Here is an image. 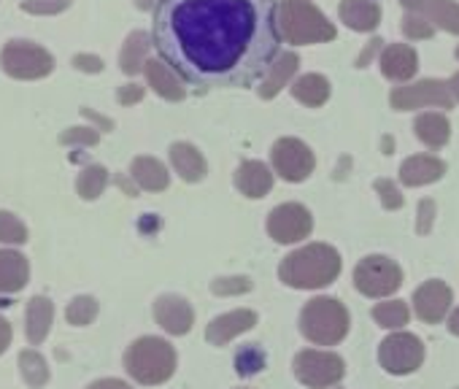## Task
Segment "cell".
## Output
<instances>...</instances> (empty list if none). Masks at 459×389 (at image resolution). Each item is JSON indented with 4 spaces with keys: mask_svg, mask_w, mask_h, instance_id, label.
Returning <instances> with one entry per match:
<instances>
[{
    "mask_svg": "<svg viewBox=\"0 0 459 389\" xmlns=\"http://www.w3.org/2000/svg\"><path fill=\"white\" fill-rule=\"evenodd\" d=\"M152 41L189 84L252 87L281 52L273 0H160Z\"/></svg>",
    "mask_w": 459,
    "mask_h": 389,
    "instance_id": "cell-1",
    "label": "cell"
},
{
    "mask_svg": "<svg viewBox=\"0 0 459 389\" xmlns=\"http://www.w3.org/2000/svg\"><path fill=\"white\" fill-rule=\"evenodd\" d=\"M341 276V255L330 244H308L284 257L279 279L292 290H319Z\"/></svg>",
    "mask_w": 459,
    "mask_h": 389,
    "instance_id": "cell-2",
    "label": "cell"
},
{
    "mask_svg": "<svg viewBox=\"0 0 459 389\" xmlns=\"http://www.w3.org/2000/svg\"><path fill=\"white\" fill-rule=\"evenodd\" d=\"M125 370L146 386L165 384L176 373V349L165 338L143 335L130 343L125 354Z\"/></svg>",
    "mask_w": 459,
    "mask_h": 389,
    "instance_id": "cell-3",
    "label": "cell"
},
{
    "mask_svg": "<svg viewBox=\"0 0 459 389\" xmlns=\"http://www.w3.org/2000/svg\"><path fill=\"white\" fill-rule=\"evenodd\" d=\"M279 30L295 44H322L335 39V25L311 4V0H284L279 6Z\"/></svg>",
    "mask_w": 459,
    "mask_h": 389,
    "instance_id": "cell-4",
    "label": "cell"
},
{
    "mask_svg": "<svg viewBox=\"0 0 459 389\" xmlns=\"http://www.w3.org/2000/svg\"><path fill=\"white\" fill-rule=\"evenodd\" d=\"M349 311L335 298H314L300 311V333L316 346H335L349 335Z\"/></svg>",
    "mask_w": 459,
    "mask_h": 389,
    "instance_id": "cell-5",
    "label": "cell"
},
{
    "mask_svg": "<svg viewBox=\"0 0 459 389\" xmlns=\"http://www.w3.org/2000/svg\"><path fill=\"white\" fill-rule=\"evenodd\" d=\"M0 65L12 79L33 82L55 71V57L33 41H9L0 52Z\"/></svg>",
    "mask_w": 459,
    "mask_h": 389,
    "instance_id": "cell-6",
    "label": "cell"
},
{
    "mask_svg": "<svg viewBox=\"0 0 459 389\" xmlns=\"http://www.w3.org/2000/svg\"><path fill=\"white\" fill-rule=\"evenodd\" d=\"M354 287L368 298H389L403 287V271L384 255H370L354 268Z\"/></svg>",
    "mask_w": 459,
    "mask_h": 389,
    "instance_id": "cell-7",
    "label": "cell"
},
{
    "mask_svg": "<svg viewBox=\"0 0 459 389\" xmlns=\"http://www.w3.org/2000/svg\"><path fill=\"white\" fill-rule=\"evenodd\" d=\"M343 373H346V362L333 351L306 349L295 357V376L308 389H330L343 378Z\"/></svg>",
    "mask_w": 459,
    "mask_h": 389,
    "instance_id": "cell-8",
    "label": "cell"
},
{
    "mask_svg": "<svg viewBox=\"0 0 459 389\" xmlns=\"http://www.w3.org/2000/svg\"><path fill=\"white\" fill-rule=\"evenodd\" d=\"M378 362L392 376H408L424 362V343L413 333H392L378 346Z\"/></svg>",
    "mask_w": 459,
    "mask_h": 389,
    "instance_id": "cell-9",
    "label": "cell"
},
{
    "mask_svg": "<svg viewBox=\"0 0 459 389\" xmlns=\"http://www.w3.org/2000/svg\"><path fill=\"white\" fill-rule=\"evenodd\" d=\"M271 162H273V170L284 181H295V184L306 181L314 173V168H316L314 151L300 138H279L273 143Z\"/></svg>",
    "mask_w": 459,
    "mask_h": 389,
    "instance_id": "cell-10",
    "label": "cell"
},
{
    "mask_svg": "<svg viewBox=\"0 0 459 389\" xmlns=\"http://www.w3.org/2000/svg\"><path fill=\"white\" fill-rule=\"evenodd\" d=\"M389 103H392L394 111H413V108H424V106L451 108L454 106V95H451V87L446 82L424 79V82H416L411 87L392 90Z\"/></svg>",
    "mask_w": 459,
    "mask_h": 389,
    "instance_id": "cell-11",
    "label": "cell"
},
{
    "mask_svg": "<svg viewBox=\"0 0 459 389\" xmlns=\"http://www.w3.org/2000/svg\"><path fill=\"white\" fill-rule=\"evenodd\" d=\"M314 230V217L300 203L276 206L268 217V233L276 244H298L308 238Z\"/></svg>",
    "mask_w": 459,
    "mask_h": 389,
    "instance_id": "cell-12",
    "label": "cell"
},
{
    "mask_svg": "<svg viewBox=\"0 0 459 389\" xmlns=\"http://www.w3.org/2000/svg\"><path fill=\"white\" fill-rule=\"evenodd\" d=\"M451 308V290L446 281H424L416 292H413V311L421 322L427 324H437L446 319Z\"/></svg>",
    "mask_w": 459,
    "mask_h": 389,
    "instance_id": "cell-13",
    "label": "cell"
},
{
    "mask_svg": "<svg viewBox=\"0 0 459 389\" xmlns=\"http://www.w3.org/2000/svg\"><path fill=\"white\" fill-rule=\"evenodd\" d=\"M154 319L157 324L170 333V335H186L195 324V311L192 306L178 298V295H162L154 303Z\"/></svg>",
    "mask_w": 459,
    "mask_h": 389,
    "instance_id": "cell-14",
    "label": "cell"
},
{
    "mask_svg": "<svg viewBox=\"0 0 459 389\" xmlns=\"http://www.w3.org/2000/svg\"><path fill=\"white\" fill-rule=\"evenodd\" d=\"M400 4L411 14L424 17L429 25H437L446 33L459 36V4H454V0H400Z\"/></svg>",
    "mask_w": 459,
    "mask_h": 389,
    "instance_id": "cell-15",
    "label": "cell"
},
{
    "mask_svg": "<svg viewBox=\"0 0 459 389\" xmlns=\"http://www.w3.org/2000/svg\"><path fill=\"white\" fill-rule=\"evenodd\" d=\"M255 324H257V314H255V311H249V308L230 311V314L216 316V319L208 324L205 338H208V343H213V346H224V343L233 341L236 335L252 330Z\"/></svg>",
    "mask_w": 459,
    "mask_h": 389,
    "instance_id": "cell-16",
    "label": "cell"
},
{
    "mask_svg": "<svg viewBox=\"0 0 459 389\" xmlns=\"http://www.w3.org/2000/svg\"><path fill=\"white\" fill-rule=\"evenodd\" d=\"M419 71V57L408 44H389L381 52V73L389 82H408Z\"/></svg>",
    "mask_w": 459,
    "mask_h": 389,
    "instance_id": "cell-17",
    "label": "cell"
},
{
    "mask_svg": "<svg viewBox=\"0 0 459 389\" xmlns=\"http://www.w3.org/2000/svg\"><path fill=\"white\" fill-rule=\"evenodd\" d=\"M236 186L241 189V194H247V198H252V201L265 198V194L273 189V173L265 162L247 160L236 170Z\"/></svg>",
    "mask_w": 459,
    "mask_h": 389,
    "instance_id": "cell-18",
    "label": "cell"
},
{
    "mask_svg": "<svg viewBox=\"0 0 459 389\" xmlns=\"http://www.w3.org/2000/svg\"><path fill=\"white\" fill-rule=\"evenodd\" d=\"M28 257L14 249H0V295H14L28 287Z\"/></svg>",
    "mask_w": 459,
    "mask_h": 389,
    "instance_id": "cell-19",
    "label": "cell"
},
{
    "mask_svg": "<svg viewBox=\"0 0 459 389\" xmlns=\"http://www.w3.org/2000/svg\"><path fill=\"white\" fill-rule=\"evenodd\" d=\"M446 162L432 154H413L400 165V181L408 186H424L437 178H443Z\"/></svg>",
    "mask_w": 459,
    "mask_h": 389,
    "instance_id": "cell-20",
    "label": "cell"
},
{
    "mask_svg": "<svg viewBox=\"0 0 459 389\" xmlns=\"http://www.w3.org/2000/svg\"><path fill=\"white\" fill-rule=\"evenodd\" d=\"M338 14L357 33H370L381 22V9L376 0H343Z\"/></svg>",
    "mask_w": 459,
    "mask_h": 389,
    "instance_id": "cell-21",
    "label": "cell"
},
{
    "mask_svg": "<svg viewBox=\"0 0 459 389\" xmlns=\"http://www.w3.org/2000/svg\"><path fill=\"white\" fill-rule=\"evenodd\" d=\"M146 79H149V87L160 95V98H165V100H184L186 98V90H184V84L178 82V76H176V71L170 68V65H165L162 60H146Z\"/></svg>",
    "mask_w": 459,
    "mask_h": 389,
    "instance_id": "cell-22",
    "label": "cell"
},
{
    "mask_svg": "<svg viewBox=\"0 0 459 389\" xmlns=\"http://www.w3.org/2000/svg\"><path fill=\"white\" fill-rule=\"evenodd\" d=\"M170 162H173L176 173H178L184 181H189V184L203 181L205 173H208L205 157H203L192 143H184V141H178V143L170 146Z\"/></svg>",
    "mask_w": 459,
    "mask_h": 389,
    "instance_id": "cell-23",
    "label": "cell"
},
{
    "mask_svg": "<svg viewBox=\"0 0 459 389\" xmlns=\"http://www.w3.org/2000/svg\"><path fill=\"white\" fill-rule=\"evenodd\" d=\"M413 130H416V138L429 149H440L451 138V125H448L446 114H437V111H427V114L416 117Z\"/></svg>",
    "mask_w": 459,
    "mask_h": 389,
    "instance_id": "cell-24",
    "label": "cell"
},
{
    "mask_svg": "<svg viewBox=\"0 0 459 389\" xmlns=\"http://www.w3.org/2000/svg\"><path fill=\"white\" fill-rule=\"evenodd\" d=\"M130 176L146 192H162L170 184V176H168L165 165L160 160H154V157H135L133 165H130Z\"/></svg>",
    "mask_w": 459,
    "mask_h": 389,
    "instance_id": "cell-25",
    "label": "cell"
},
{
    "mask_svg": "<svg viewBox=\"0 0 459 389\" xmlns=\"http://www.w3.org/2000/svg\"><path fill=\"white\" fill-rule=\"evenodd\" d=\"M52 319H55V306L49 298L39 295L28 303V341L33 346L47 341V335L52 330Z\"/></svg>",
    "mask_w": 459,
    "mask_h": 389,
    "instance_id": "cell-26",
    "label": "cell"
},
{
    "mask_svg": "<svg viewBox=\"0 0 459 389\" xmlns=\"http://www.w3.org/2000/svg\"><path fill=\"white\" fill-rule=\"evenodd\" d=\"M298 65H300V57H298L295 52L279 55V60L271 65V71H268V76H265V82H263V87H260V98H265V100L276 98V95L281 92V87L295 76Z\"/></svg>",
    "mask_w": 459,
    "mask_h": 389,
    "instance_id": "cell-27",
    "label": "cell"
},
{
    "mask_svg": "<svg viewBox=\"0 0 459 389\" xmlns=\"http://www.w3.org/2000/svg\"><path fill=\"white\" fill-rule=\"evenodd\" d=\"M149 41L152 39L146 33H141V30L127 36V41L122 47V55H119V65H122V71L127 76H135V73H141L146 68V55H149V47H152Z\"/></svg>",
    "mask_w": 459,
    "mask_h": 389,
    "instance_id": "cell-28",
    "label": "cell"
},
{
    "mask_svg": "<svg viewBox=\"0 0 459 389\" xmlns=\"http://www.w3.org/2000/svg\"><path fill=\"white\" fill-rule=\"evenodd\" d=\"M292 98L300 100V103H306V106H311V108H316V106L327 103V98H330V82L322 73H306V76H300L292 84Z\"/></svg>",
    "mask_w": 459,
    "mask_h": 389,
    "instance_id": "cell-29",
    "label": "cell"
},
{
    "mask_svg": "<svg viewBox=\"0 0 459 389\" xmlns=\"http://www.w3.org/2000/svg\"><path fill=\"white\" fill-rule=\"evenodd\" d=\"M106 184H108V170L103 165H90V168L82 170V176L76 181V189H79V194L84 201H95L103 194Z\"/></svg>",
    "mask_w": 459,
    "mask_h": 389,
    "instance_id": "cell-30",
    "label": "cell"
},
{
    "mask_svg": "<svg viewBox=\"0 0 459 389\" xmlns=\"http://www.w3.org/2000/svg\"><path fill=\"white\" fill-rule=\"evenodd\" d=\"M408 316H411V311L403 300H386L373 308V319L386 330H397V327L408 324Z\"/></svg>",
    "mask_w": 459,
    "mask_h": 389,
    "instance_id": "cell-31",
    "label": "cell"
},
{
    "mask_svg": "<svg viewBox=\"0 0 459 389\" xmlns=\"http://www.w3.org/2000/svg\"><path fill=\"white\" fill-rule=\"evenodd\" d=\"M20 367H22V376L30 386H44L49 381V367H47V359L36 351V349H28L20 354Z\"/></svg>",
    "mask_w": 459,
    "mask_h": 389,
    "instance_id": "cell-32",
    "label": "cell"
},
{
    "mask_svg": "<svg viewBox=\"0 0 459 389\" xmlns=\"http://www.w3.org/2000/svg\"><path fill=\"white\" fill-rule=\"evenodd\" d=\"M98 316V300L90 298V295H82V298H74L65 308V319L76 327H84V324H92Z\"/></svg>",
    "mask_w": 459,
    "mask_h": 389,
    "instance_id": "cell-33",
    "label": "cell"
},
{
    "mask_svg": "<svg viewBox=\"0 0 459 389\" xmlns=\"http://www.w3.org/2000/svg\"><path fill=\"white\" fill-rule=\"evenodd\" d=\"M265 367V351L257 346V343H249V346H244L241 351H238V357H236V370L241 373V376H255V373H260Z\"/></svg>",
    "mask_w": 459,
    "mask_h": 389,
    "instance_id": "cell-34",
    "label": "cell"
},
{
    "mask_svg": "<svg viewBox=\"0 0 459 389\" xmlns=\"http://www.w3.org/2000/svg\"><path fill=\"white\" fill-rule=\"evenodd\" d=\"M0 241L4 244H25L28 241V228L12 212H0Z\"/></svg>",
    "mask_w": 459,
    "mask_h": 389,
    "instance_id": "cell-35",
    "label": "cell"
},
{
    "mask_svg": "<svg viewBox=\"0 0 459 389\" xmlns=\"http://www.w3.org/2000/svg\"><path fill=\"white\" fill-rule=\"evenodd\" d=\"M74 0H22V9L28 14H39V17H52V14H63Z\"/></svg>",
    "mask_w": 459,
    "mask_h": 389,
    "instance_id": "cell-36",
    "label": "cell"
},
{
    "mask_svg": "<svg viewBox=\"0 0 459 389\" xmlns=\"http://www.w3.org/2000/svg\"><path fill=\"white\" fill-rule=\"evenodd\" d=\"M252 290V279L247 276H233V279H216L211 284V292L213 295H241V292H249Z\"/></svg>",
    "mask_w": 459,
    "mask_h": 389,
    "instance_id": "cell-37",
    "label": "cell"
},
{
    "mask_svg": "<svg viewBox=\"0 0 459 389\" xmlns=\"http://www.w3.org/2000/svg\"><path fill=\"white\" fill-rule=\"evenodd\" d=\"M403 33H405L408 39H413V41H416V39H429V36L435 33V28H432L424 17H419V14H411V12H408V14L403 17Z\"/></svg>",
    "mask_w": 459,
    "mask_h": 389,
    "instance_id": "cell-38",
    "label": "cell"
},
{
    "mask_svg": "<svg viewBox=\"0 0 459 389\" xmlns=\"http://www.w3.org/2000/svg\"><path fill=\"white\" fill-rule=\"evenodd\" d=\"M376 189L381 192V203H384V209H400L403 206V194H400V189L389 181V178H378L376 181Z\"/></svg>",
    "mask_w": 459,
    "mask_h": 389,
    "instance_id": "cell-39",
    "label": "cell"
},
{
    "mask_svg": "<svg viewBox=\"0 0 459 389\" xmlns=\"http://www.w3.org/2000/svg\"><path fill=\"white\" fill-rule=\"evenodd\" d=\"M74 65L79 71H90V73H100L103 71V60L95 57V55H76L74 57Z\"/></svg>",
    "mask_w": 459,
    "mask_h": 389,
    "instance_id": "cell-40",
    "label": "cell"
},
{
    "mask_svg": "<svg viewBox=\"0 0 459 389\" xmlns=\"http://www.w3.org/2000/svg\"><path fill=\"white\" fill-rule=\"evenodd\" d=\"M63 141H65V143H71V141L98 143V133H95V130H84V127H74L71 133H65V135H63Z\"/></svg>",
    "mask_w": 459,
    "mask_h": 389,
    "instance_id": "cell-41",
    "label": "cell"
},
{
    "mask_svg": "<svg viewBox=\"0 0 459 389\" xmlns=\"http://www.w3.org/2000/svg\"><path fill=\"white\" fill-rule=\"evenodd\" d=\"M141 98H143V87H138V84H127L119 90V103H135Z\"/></svg>",
    "mask_w": 459,
    "mask_h": 389,
    "instance_id": "cell-42",
    "label": "cell"
},
{
    "mask_svg": "<svg viewBox=\"0 0 459 389\" xmlns=\"http://www.w3.org/2000/svg\"><path fill=\"white\" fill-rule=\"evenodd\" d=\"M87 389H133V386L125 384V381H119V378H100V381L90 384Z\"/></svg>",
    "mask_w": 459,
    "mask_h": 389,
    "instance_id": "cell-43",
    "label": "cell"
},
{
    "mask_svg": "<svg viewBox=\"0 0 459 389\" xmlns=\"http://www.w3.org/2000/svg\"><path fill=\"white\" fill-rule=\"evenodd\" d=\"M9 343H12V324L0 316V354L9 349Z\"/></svg>",
    "mask_w": 459,
    "mask_h": 389,
    "instance_id": "cell-44",
    "label": "cell"
},
{
    "mask_svg": "<svg viewBox=\"0 0 459 389\" xmlns=\"http://www.w3.org/2000/svg\"><path fill=\"white\" fill-rule=\"evenodd\" d=\"M378 47H381V41H378V39H373V41H370V47H365L362 57L357 60V68H365V65H368V57H373V55L378 52Z\"/></svg>",
    "mask_w": 459,
    "mask_h": 389,
    "instance_id": "cell-45",
    "label": "cell"
},
{
    "mask_svg": "<svg viewBox=\"0 0 459 389\" xmlns=\"http://www.w3.org/2000/svg\"><path fill=\"white\" fill-rule=\"evenodd\" d=\"M432 209H435V206H432L429 201L421 203V225H419V233H427V230H429V214H432Z\"/></svg>",
    "mask_w": 459,
    "mask_h": 389,
    "instance_id": "cell-46",
    "label": "cell"
},
{
    "mask_svg": "<svg viewBox=\"0 0 459 389\" xmlns=\"http://www.w3.org/2000/svg\"><path fill=\"white\" fill-rule=\"evenodd\" d=\"M448 330H451V335H459V308L448 316Z\"/></svg>",
    "mask_w": 459,
    "mask_h": 389,
    "instance_id": "cell-47",
    "label": "cell"
},
{
    "mask_svg": "<svg viewBox=\"0 0 459 389\" xmlns=\"http://www.w3.org/2000/svg\"><path fill=\"white\" fill-rule=\"evenodd\" d=\"M448 87H451V95H454V98L459 100V71H456V73L451 76V82H448Z\"/></svg>",
    "mask_w": 459,
    "mask_h": 389,
    "instance_id": "cell-48",
    "label": "cell"
},
{
    "mask_svg": "<svg viewBox=\"0 0 459 389\" xmlns=\"http://www.w3.org/2000/svg\"><path fill=\"white\" fill-rule=\"evenodd\" d=\"M454 55H456V60H459V47H456V52H454Z\"/></svg>",
    "mask_w": 459,
    "mask_h": 389,
    "instance_id": "cell-49",
    "label": "cell"
}]
</instances>
